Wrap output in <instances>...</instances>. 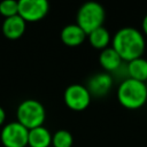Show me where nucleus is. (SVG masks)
Wrapping results in <instances>:
<instances>
[{
    "label": "nucleus",
    "mask_w": 147,
    "mask_h": 147,
    "mask_svg": "<svg viewBox=\"0 0 147 147\" xmlns=\"http://www.w3.org/2000/svg\"><path fill=\"white\" fill-rule=\"evenodd\" d=\"M141 29H142V34H144V36H147V14H146L145 17L142 18Z\"/></svg>",
    "instance_id": "f3484780"
},
{
    "label": "nucleus",
    "mask_w": 147,
    "mask_h": 147,
    "mask_svg": "<svg viewBox=\"0 0 147 147\" xmlns=\"http://www.w3.org/2000/svg\"><path fill=\"white\" fill-rule=\"evenodd\" d=\"M28 134L29 130L16 121L10 122L2 127L0 139L5 147H26Z\"/></svg>",
    "instance_id": "39448f33"
},
{
    "label": "nucleus",
    "mask_w": 147,
    "mask_h": 147,
    "mask_svg": "<svg viewBox=\"0 0 147 147\" xmlns=\"http://www.w3.org/2000/svg\"><path fill=\"white\" fill-rule=\"evenodd\" d=\"M5 119H6V113H5L3 108L0 107V125H2L5 123Z\"/></svg>",
    "instance_id": "a211bd4d"
},
{
    "label": "nucleus",
    "mask_w": 147,
    "mask_h": 147,
    "mask_svg": "<svg viewBox=\"0 0 147 147\" xmlns=\"http://www.w3.org/2000/svg\"><path fill=\"white\" fill-rule=\"evenodd\" d=\"M99 62H100L101 67L108 74L115 72L123 64V60L121 59V56L117 54V52L113 47H107L101 51V53L99 55Z\"/></svg>",
    "instance_id": "9b49d317"
},
{
    "label": "nucleus",
    "mask_w": 147,
    "mask_h": 147,
    "mask_svg": "<svg viewBox=\"0 0 147 147\" xmlns=\"http://www.w3.org/2000/svg\"><path fill=\"white\" fill-rule=\"evenodd\" d=\"M146 87H147V82H146Z\"/></svg>",
    "instance_id": "6ab92c4d"
},
{
    "label": "nucleus",
    "mask_w": 147,
    "mask_h": 147,
    "mask_svg": "<svg viewBox=\"0 0 147 147\" xmlns=\"http://www.w3.org/2000/svg\"><path fill=\"white\" fill-rule=\"evenodd\" d=\"M87 39H88L90 44L94 48L101 49V51L107 48L109 46L110 41H111L110 33H109V31L105 26L98 28L94 31H92L91 33H88L87 34Z\"/></svg>",
    "instance_id": "4468645a"
},
{
    "label": "nucleus",
    "mask_w": 147,
    "mask_h": 147,
    "mask_svg": "<svg viewBox=\"0 0 147 147\" xmlns=\"http://www.w3.org/2000/svg\"><path fill=\"white\" fill-rule=\"evenodd\" d=\"M74 138L67 130H59L52 136V145L54 147H72Z\"/></svg>",
    "instance_id": "2eb2a0df"
},
{
    "label": "nucleus",
    "mask_w": 147,
    "mask_h": 147,
    "mask_svg": "<svg viewBox=\"0 0 147 147\" xmlns=\"http://www.w3.org/2000/svg\"><path fill=\"white\" fill-rule=\"evenodd\" d=\"M49 10L46 0H20L18 15L25 22H37L42 20Z\"/></svg>",
    "instance_id": "0eeeda50"
},
{
    "label": "nucleus",
    "mask_w": 147,
    "mask_h": 147,
    "mask_svg": "<svg viewBox=\"0 0 147 147\" xmlns=\"http://www.w3.org/2000/svg\"><path fill=\"white\" fill-rule=\"evenodd\" d=\"M146 46L142 32L132 26L119 29L111 39V47L125 62L142 57Z\"/></svg>",
    "instance_id": "f257e3e1"
},
{
    "label": "nucleus",
    "mask_w": 147,
    "mask_h": 147,
    "mask_svg": "<svg viewBox=\"0 0 147 147\" xmlns=\"http://www.w3.org/2000/svg\"><path fill=\"white\" fill-rule=\"evenodd\" d=\"M26 22L20 16L15 15L8 18H5L2 23V33L7 39L16 40L23 36L25 32Z\"/></svg>",
    "instance_id": "1a4fd4ad"
},
{
    "label": "nucleus",
    "mask_w": 147,
    "mask_h": 147,
    "mask_svg": "<svg viewBox=\"0 0 147 147\" xmlns=\"http://www.w3.org/2000/svg\"><path fill=\"white\" fill-rule=\"evenodd\" d=\"M60 37L64 45L69 47H76L85 41L87 34L77 24H68L62 29Z\"/></svg>",
    "instance_id": "9d476101"
},
{
    "label": "nucleus",
    "mask_w": 147,
    "mask_h": 147,
    "mask_svg": "<svg viewBox=\"0 0 147 147\" xmlns=\"http://www.w3.org/2000/svg\"><path fill=\"white\" fill-rule=\"evenodd\" d=\"M0 14L5 18L18 15V1L6 0V1L0 2Z\"/></svg>",
    "instance_id": "dca6fc26"
},
{
    "label": "nucleus",
    "mask_w": 147,
    "mask_h": 147,
    "mask_svg": "<svg viewBox=\"0 0 147 147\" xmlns=\"http://www.w3.org/2000/svg\"><path fill=\"white\" fill-rule=\"evenodd\" d=\"M127 76L131 79L146 83L147 82V60L144 57H139L127 62L126 64Z\"/></svg>",
    "instance_id": "ddd939ff"
},
{
    "label": "nucleus",
    "mask_w": 147,
    "mask_h": 147,
    "mask_svg": "<svg viewBox=\"0 0 147 147\" xmlns=\"http://www.w3.org/2000/svg\"><path fill=\"white\" fill-rule=\"evenodd\" d=\"M113 77L108 72H99L88 79L86 88L91 96H105L113 87Z\"/></svg>",
    "instance_id": "6e6552de"
},
{
    "label": "nucleus",
    "mask_w": 147,
    "mask_h": 147,
    "mask_svg": "<svg viewBox=\"0 0 147 147\" xmlns=\"http://www.w3.org/2000/svg\"><path fill=\"white\" fill-rule=\"evenodd\" d=\"M52 145V134L45 126H38L29 130V147H49Z\"/></svg>",
    "instance_id": "f8f14e48"
},
{
    "label": "nucleus",
    "mask_w": 147,
    "mask_h": 147,
    "mask_svg": "<svg viewBox=\"0 0 147 147\" xmlns=\"http://www.w3.org/2000/svg\"><path fill=\"white\" fill-rule=\"evenodd\" d=\"M117 100L126 109H139L147 102L146 83L131 78L123 79L117 88Z\"/></svg>",
    "instance_id": "f03ea898"
},
{
    "label": "nucleus",
    "mask_w": 147,
    "mask_h": 147,
    "mask_svg": "<svg viewBox=\"0 0 147 147\" xmlns=\"http://www.w3.org/2000/svg\"><path fill=\"white\" fill-rule=\"evenodd\" d=\"M106 18L105 8L95 1H88L80 6L77 13V25L86 33H91L98 28L103 26Z\"/></svg>",
    "instance_id": "7ed1b4c3"
},
{
    "label": "nucleus",
    "mask_w": 147,
    "mask_h": 147,
    "mask_svg": "<svg viewBox=\"0 0 147 147\" xmlns=\"http://www.w3.org/2000/svg\"><path fill=\"white\" fill-rule=\"evenodd\" d=\"M63 98L68 108L75 111H82L90 106L92 96L86 86L80 84H72L65 88Z\"/></svg>",
    "instance_id": "423d86ee"
},
{
    "label": "nucleus",
    "mask_w": 147,
    "mask_h": 147,
    "mask_svg": "<svg viewBox=\"0 0 147 147\" xmlns=\"http://www.w3.org/2000/svg\"><path fill=\"white\" fill-rule=\"evenodd\" d=\"M146 48H147V46H146Z\"/></svg>",
    "instance_id": "aec40b11"
},
{
    "label": "nucleus",
    "mask_w": 147,
    "mask_h": 147,
    "mask_svg": "<svg viewBox=\"0 0 147 147\" xmlns=\"http://www.w3.org/2000/svg\"><path fill=\"white\" fill-rule=\"evenodd\" d=\"M17 122L28 130L42 126L46 119V110L44 106L33 99L22 101L16 110Z\"/></svg>",
    "instance_id": "20e7f679"
}]
</instances>
